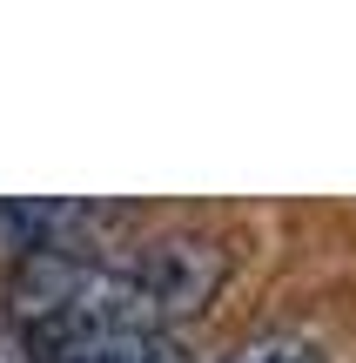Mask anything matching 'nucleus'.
I'll use <instances>...</instances> for the list:
<instances>
[{"mask_svg": "<svg viewBox=\"0 0 356 363\" xmlns=\"http://www.w3.org/2000/svg\"><path fill=\"white\" fill-rule=\"evenodd\" d=\"M94 208L88 202H0V256H40L61 249L67 229H88Z\"/></svg>", "mask_w": 356, "mask_h": 363, "instance_id": "3", "label": "nucleus"}, {"mask_svg": "<svg viewBox=\"0 0 356 363\" xmlns=\"http://www.w3.org/2000/svg\"><path fill=\"white\" fill-rule=\"evenodd\" d=\"M229 363H323V357L309 350L303 337H263V343H249V350H236Z\"/></svg>", "mask_w": 356, "mask_h": 363, "instance_id": "4", "label": "nucleus"}, {"mask_svg": "<svg viewBox=\"0 0 356 363\" xmlns=\"http://www.w3.org/2000/svg\"><path fill=\"white\" fill-rule=\"evenodd\" d=\"M40 363H188L168 330H88V337L34 343Z\"/></svg>", "mask_w": 356, "mask_h": 363, "instance_id": "2", "label": "nucleus"}, {"mask_svg": "<svg viewBox=\"0 0 356 363\" xmlns=\"http://www.w3.org/2000/svg\"><path fill=\"white\" fill-rule=\"evenodd\" d=\"M128 256H134V269H142V283L155 289L168 323L188 316V310H202V303L222 289V276H229V249L209 242V235H148V242H128Z\"/></svg>", "mask_w": 356, "mask_h": 363, "instance_id": "1", "label": "nucleus"}]
</instances>
